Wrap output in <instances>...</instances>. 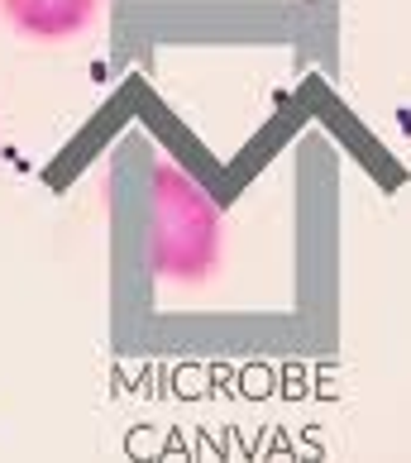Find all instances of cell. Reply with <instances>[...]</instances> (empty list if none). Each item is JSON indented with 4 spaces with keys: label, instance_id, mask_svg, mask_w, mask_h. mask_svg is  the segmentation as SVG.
Instances as JSON below:
<instances>
[{
    "label": "cell",
    "instance_id": "cell-1",
    "mask_svg": "<svg viewBox=\"0 0 411 463\" xmlns=\"http://www.w3.org/2000/svg\"><path fill=\"white\" fill-rule=\"evenodd\" d=\"M148 263L163 282H201L220 263V205L177 163H158L153 173Z\"/></svg>",
    "mask_w": 411,
    "mask_h": 463
},
{
    "label": "cell",
    "instance_id": "cell-2",
    "mask_svg": "<svg viewBox=\"0 0 411 463\" xmlns=\"http://www.w3.org/2000/svg\"><path fill=\"white\" fill-rule=\"evenodd\" d=\"M5 20L24 33V39H39V43H62V39H77L96 14H100V0H0Z\"/></svg>",
    "mask_w": 411,
    "mask_h": 463
}]
</instances>
